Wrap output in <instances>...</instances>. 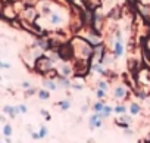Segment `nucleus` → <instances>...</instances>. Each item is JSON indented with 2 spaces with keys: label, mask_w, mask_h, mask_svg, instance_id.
Here are the masks:
<instances>
[{
  "label": "nucleus",
  "mask_w": 150,
  "mask_h": 143,
  "mask_svg": "<svg viewBox=\"0 0 150 143\" xmlns=\"http://www.w3.org/2000/svg\"><path fill=\"white\" fill-rule=\"evenodd\" d=\"M31 137H33L34 140H38V139H41V137H40V133H31Z\"/></svg>",
  "instance_id": "nucleus-25"
},
{
  "label": "nucleus",
  "mask_w": 150,
  "mask_h": 143,
  "mask_svg": "<svg viewBox=\"0 0 150 143\" xmlns=\"http://www.w3.org/2000/svg\"><path fill=\"white\" fill-rule=\"evenodd\" d=\"M18 108H19V112L21 114H27V111H28L25 105H18Z\"/></svg>",
  "instance_id": "nucleus-23"
},
{
  "label": "nucleus",
  "mask_w": 150,
  "mask_h": 143,
  "mask_svg": "<svg viewBox=\"0 0 150 143\" xmlns=\"http://www.w3.org/2000/svg\"><path fill=\"white\" fill-rule=\"evenodd\" d=\"M53 65H54V60L46 55H41L37 60H35V69L38 73H49V71H53Z\"/></svg>",
  "instance_id": "nucleus-1"
},
{
  "label": "nucleus",
  "mask_w": 150,
  "mask_h": 143,
  "mask_svg": "<svg viewBox=\"0 0 150 143\" xmlns=\"http://www.w3.org/2000/svg\"><path fill=\"white\" fill-rule=\"evenodd\" d=\"M47 134H49V128H47V127H41V128H40V137L44 139Z\"/></svg>",
  "instance_id": "nucleus-20"
},
{
  "label": "nucleus",
  "mask_w": 150,
  "mask_h": 143,
  "mask_svg": "<svg viewBox=\"0 0 150 143\" xmlns=\"http://www.w3.org/2000/svg\"><path fill=\"white\" fill-rule=\"evenodd\" d=\"M124 55V44H122V40H116L115 44H113V56L115 59L116 58H121Z\"/></svg>",
  "instance_id": "nucleus-5"
},
{
  "label": "nucleus",
  "mask_w": 150,
  "mask_h": 143,
  "mask_svg": "<svg viewBox=\"0 0 150 143\" xmlns=\"http://www.w3.org/2000/svg\"><path fill=\"white\" fill-rule=\"evenodd\" d=\"M127 95H128V89H127L124 84H118V86L113 89V99H116V100L125 99Z\"/></svg>",
  "instance_id": "nucleus-2"
},
{
  "label": "nucleus",
  "mask_w": 150,
  "mask_h": 143,
  "mask_svg": "<svg viewBox=\"0 0 150 143\" xmlns=\"http://www.w3.org/2000/svg\"><path fill=\"white\" fill-rule=\"evenodd\" d=\"M112 112H113V108H110L109 105H105V108H103V111H102L100 114H102V117H103V118H109Z\"/></svg>",
  "instance_id": "nucleus-13"
},
{
  "label": "nucleus",
  "mask_w": 150,
  "mask_h": 143,
  "mask_svg": "<svg viewBox=\"0 0 150 143\" xmlns=\"http://www.w3.org/2000/svg\"><path fill=\"white\" fill-rule=\"evenodd\" d=\"M3 134H5L6 137H11V136H12V125H11V124H5V127H3Z\"/></svg>",
  "instance_id": "nucleus-17"
},
{
  "label": "nucleus",
  "mask_w": 150,
  "mask_h": 143,
  "mask_svg": "<svg viewBox=\"0 0 150 143\" xmlns=\"http://www.w3.org/2000/svg\"><path fill=\"white\" fill-rule=\"evenodd\" d=\"M106 93H108V92H105L103 89H97L96 96H97V99H99V100H105V99H106Z\"/></svg>",
  "instance_id": "nucleus-16"
},
{
  "label": "nucleus",
  "mask_w": 150,
  "mask_h": 143,
  "mask_svg": "<svg viewBox=\"0 0 150 143\" xmlns=\"http://www.w3.org/2000/svg\"><path fill=\"white\" fill-rule=\"evenodd\" d=\"M22 87H24V89H31V84H30L28 81H24V83H22Z\"/></svg>",
  "instance_id": "nucleus-27"
},
{
  "label": "nucleus",
  "mask_w": 150,
  "mask_h": 143,
  "mask_svg": "<svg viewBox=\"0 0 150 143\" xmlns=\"http://www.w3.org/2000/svg\"><path fill=\"white\" fill-rule=\"evenodd\" d=\"M129 112H131L132 117H137V115L141 114V106L138 103H131L129 105Z\"/></svg>",
  "instance_id": "nucleus-10"
},
{
  "label": "nucleus",
  "mask_w": 150,
  "mask_h": 143,
  "mask_svg": "<svg viewBox=\"0 0 150 143\" xmlns=\"http://www.w3.org/2000/svg\"><path fill=\"white\" fill-rule=\"evenodd\" d=\"M2 68H11V65H9V63H5V62L0 60V69H2Z\"/></svg>",
  "instance_id": "nucleus-26"
},
{
  "label": "nucleus",
  "mask_w": 150,
  "mask_h": 143,
  "mask_svg": "<svg viewBox=\"0 0 150 143\" xmlns=\"http://www.w3.org/2000/svg\"><path fill=\"white\" fill-rule=\"evenodd\" d=\"M60 75H63V77H71L72 74H74V68L68 63V62H65L62 66H60V73H59Z\"/></svg>",
  "instance_id": "nucleus-6"
},
{
  "label": "nucleus",
  "mask_w": 150,
  "mask_h": 143,
  "mask_svg": "<svg viewBox=\"0 0 150 143\" xmlns=\"http://www.w3.org/2000/svg\"><path fill=\"white\" fill-rule=\"evenodd\" d=\"M140 99H146L147 97V95H146V92L144 90H138V95H137Z\"/></svg>",
  "instance_id": "nucleus-22"
},
{
  "label": "nucleus",
  "mask_w": 150,
  "mask_h": 143,
  "mask_svg": "<svg viewBox=\"0 0 150 143\" xmlns=\"http://www.w3.org/2000/svg\"><path fill=\"white\" fill-rule=\"evenodd\" d=\"M0 81H2V75H0Z\"/></svg>",
  "instance_id": "nucleus-31"
},
{
  "label": "nucleus",
  "mask_w": 150,
  "mask_h": 143,
  "mask_svg": "<svg viewBox=\"0 0 150 143\" xmlns=\"http://www.w3.org/2000/svg\"><path fill=\"white\" fill-rule=\"evenodd\" d=\"M38 97H40L41 100H47V99H50V90H47V89L38 90Z\"/></svg>",
  "instance_id": "nucleus-12"
},
{
  "label": "nucleus",
  "mask_w": 150,
  "mask_h": 143,
  "mask_svg": "<svg viewBox=\"0 0 150 143\" xmlns=\"http://www.w3.org/2000/svg\"><path fill=\"white\" fill-rule=\"evenodd\" d=\"M43 86H44V89H47V90H50V92H54V90L59 89L57 83L53 81V80H44V81H43Z\"/></svg>",
  "instance_id": "nucleus-9"
},
{
  "label": "nucleus",
  "mask_w": 150,
  "mask_h": 143,
  "mask_svg": "<svg viewBox=\"0 0 150 143\" xmlns=\"http://www.w3.org/2000/svg\"><path fill=\"white\" fill-rule=\"evenodd\" d=\"M6 143H12V140H11L9 137H6Z\"/></svg>",
  "instance_id": "nucleus-29"
},
{
  "label": "nucleus",
  "mask_w": 150,
  "mask_h": 143,
  "mask_svg": "<svg viewBox=\"0 0 150 143\" xmlns=\"http://www.w3.org/2000/svg\"><path fill=\"white\" fill-rule=\"evenodd\" d=\"M56 83H57V86L62 87V89H71V87H72V83L69 81V77H63V75H60V74L56 77Z\"/></svg>",
  "instance_id": "nucleus-4"
},
{
  "label": "nucleus",
  "mask_w": 150,
  "mask_h": 143,
  "mask_svg": "<svg viewBox=\"0 0 150 143\" xmlns=\"http://www.w3.org/2000/svg\"><path fill=\"white\" fill-rule=\"evenodd\" d=\"M0 143H2V142H0Z\"/></svg>",
  "instance_id": "nucleus-32"
},
{
  "label": "nucleus",
  "mask_w": 150,
  "mask_h": 143,
  "mask_svg": "<svg viewBox=\"0 0 150 143\" xmlns=\"http://www.w3.org/2000/svg\"><path fill=\"white\" fill-rule=\"evenodd\" d=\"M146 47H147V50H149V52H150V40H149V41H147V46H146Z\"/></svg>",
  "instance_id": "nucleus-28"
},
{
  "label": "nucleus",
  "mask_w": 150,
  "mask_h": 143,
  "mask_svg": "<svg viewBox=\"0 0 150 143\" xmlns=\"http://www.w3.org/2000/svg\"><path fill=\"white\" fill-rule=\"evenodd\" d=\"M113 112H115V114H125V112H127V106H124V105H118V106L113 108Z\"/></svg>",
  "instance_id": "nucleus-19"
},
{
  "label": "nucleus",
  "mask_w": 150,
  "mask_h": 143,
  "mask_svg": "<svg viewBox=\"0 0 150 143\" xmlns=\"http://www.w3.org/2000/svg\"><path fill=\"white\" fill-rule=\"evenodd\" d=\"M90 69H91V71H96L97 74H102V75H105V74L108 73V71L103 68V63H102V62H94V63H91V65H90Z\"/></svg>",
  "instance_id": "nucleus-7"
},
{
  "label": "nucleus",
  "mask_w": 150,
  "mask_h": 143,
  "mask_svg": "<svg viewBox=\"0 0 150 143\" xmlns=\"http://www.w3.org/2000/svg\"><path fill=\"white\" fill-rule=\"evenodd\" d=\"M103 108H105V100H100V102L93 103V111H94V112H102Z\"/></svg>",
  "instance_id": "nucleus-15"
},
{
  "label": "nucleus",
  "mask_w": 150,
  "mask_h": 143,
  "mask_svg": "<svg viewBox=\"0 0 150 143\" xmlns=\"http://www.w3.org/2000/svg\"><path fill=\"white\" fill-rule=\"evenodd\" d=\"M147 142H150V133L147 134Z\"/></svg>",
  "instance_id": "nucleus-30"
},
{
  "label": "nucleus",
  "mask_w": 150,
  "mask_h": 143,
  "mask_svg": "<svg viewBox=\"0 0 150 143\" xmlns=\"http://www.w3.org/2000/svg\"><path fill=\"white\" fill-rule=\"evenodd\" d=\"M149 106H150V105H149Z\"/></svg>",
  "instance_id": "nucleus-33"
},
{
  "label": "nucleus",
  "mask_w": 150,
  "mask_h": 143,
  "mask_svg": "<svg viewBox=\"0 0 150 143\" xmlns=\"http://www.w3.org/2000/svg\"><path fill=\"white\" fill-rule=\"evenodd\" d=\"M3 112H5V114H8L11 118H15L18 114H21L18 106H5V108H3Z\"/></svg>",
  "instance_id": "nucleus-8"
},
{
  "label": "nucleus",
  "mask_w": 150,
  "mask_h": 143,
  "mask_svg": "<svg viewBox=\"0 0 150 143\" xmlns=\"http://www.w3.org/2000/svg\"><path fill=\"white\" fill-rule=\"evenodd\" d=\"M40 112H41V115H44V117H46V120H47V121H49V120H52V117H50V114H49L47 111H44V109H41Z\"/></svg>",
  "instance_id": "nucleus-24"
},
{
  "label": "nucleus",
  "mask_w": 150,
  "mask_h": 143,
  "mask_svg": "<svg viewBox=\"0 0 150 143\" xmlns=\"http://www.w3.org/2000/svg\"><path fill=\"white\" fill-rule=\"evenodd\" d=\"M50 22H52L53 25H60V24H62V16L57 15V14H52V15H50Z\"/></svg>",
  "instance_id": "nucleus-11"
},
{
  "label": "nucleus",
  "mask_w": 150,
  "mask_h": 143,
  "mask_svg": "<svg viewBox=\"0 0 150 143\" xmlns=\"http://www.w3.org/2000/svg\"><path fill=\"white\" fill-rule=\"evenodd\" d=\"M102 121H103V117L100 112H96L90 117L88 120V125H90V130H94V128H99L102 127Z\"/></svg>",
  "instance_id": "nucleus-3"
},
{
  "label": "nucleus",
  "mask_w": 150,
  "mask_h": 143,
  "mask_svg": "<svg viewBox=\"0 0 150 143\" xmlns=\"http://www.w3.org/2000/svg\"><path fill=\"white\" fill-rule=\"evenodd\" d=\"M57 105L60 106V109H62V111H68V109L71 108V102H69L68 99H65V100H59V102H57Z\"/></svg>",
  "instance_id": "nucleus-14"
},
{
  "label": "nucleus",
  "mask_w": 150,
  "mask_h": 143,
  "mask_svg": "<svg viewBox=\"0 0 150 143\" xmlns=\"http://www.w3.org/2000/svg\"><path fill=\"white\" fill-rule=\"evenodd\" d=\"M97 86H99V89H103L105 92H109V84H108L106 80H100V81L97 83Z\"/></svg>",
  "instance_id": "nucleus-18"
},
{
  "label": "nucleus",
  "mask_w": 150,
  "mask_h": 143,
  "mask_svg": "<svg viewBox=\"0 0 150 143\" xmlns=\"http://www.w3.org/2000/svg\"><path fill=\"white\" fill-rule=\"evenodd\" d=\"M41 14H43V15H52V9H50L49 6H43Z\"/></svg>",
  "instance_id": "nucleus-21"
}]
</instances>
